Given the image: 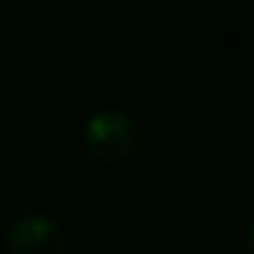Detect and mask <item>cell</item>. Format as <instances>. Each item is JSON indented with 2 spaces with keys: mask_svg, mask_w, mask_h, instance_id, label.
<instances>
[{
  "mask_svg": "<svg viewBox=\"0 0 254 254\" xmlns=\"http://www.w3.org/2000/svg\"><path fill=\"white\" fill-rule=\"evenodd\" d=\"M82 147L95 163L101 166H121L137 153L140 147V127L121 108H101L85 121Z\"/></svg>",
  "mask_w": 254,
  "mask_h": 254,
  "instance_id": "cell-1",
  "label": "cell"
},
{
  "mask_svg": "<svg viewBox=\"0 0 254 254\" xmlns=\"http://www.w3.org/2000/svg\"><path fill=\"white\" fill-rule=\"evenodd\" d=\"M65 248L68 241L62 222L43 212H30L7 228L0 254H65Z\"/></svg>",
  "mask_w": 254,
  "mask_h": 254,
  "instance_id": "cell-2",
  "label": "cell"
},
{
  "mask_svg": "<svg viewBox=\"0 0 254 254\" xmlns=\"http://www.w3.org/2000/svg\"><path fill=\"white\" fill-rule=\"evenodd\" d=\"M245 254H254V218L248 222V228H245Z\"/></svg>",
  "mask_w": 254,
  "mask_h": 254,
  "instance_id": "cell-3",
  "label": "cell"
}]
</instances>
